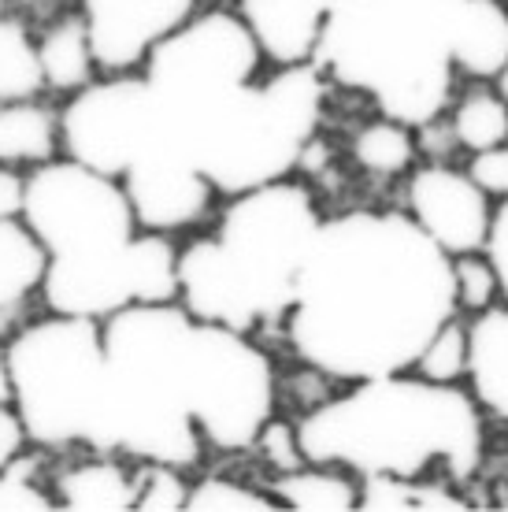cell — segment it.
Masks as SVG:
<instances>
[{
    "mask_svg": "<svg viewBox=\"0 0 508 512\" xmlns=\"http://www.w3.org/2000/svg\"><path fill=\"white\" fill-rule=\"evenodd\" d=\"M104 327L97 449L190 472L204 449L245 453L279 405L275 360L253 334L197 320L178 301L130 305Z\"/></svg>",
    "mask_w": 508,
    "mask_h": 512,
    "instance_id": "6da1fadb",
    "label": "cell"
},
{
    "mask_svg": "<svg viewBox=\"0 0 508 512\" xmlns=\"http://www.w3.org/2000/svg\"><path fill=\"white\" fill-rule=\"evenodd\" d=\"M449 316L453 256L405 208H349L319 223L282 331L308 372L360 383L408 372Z\"/></svg>",
    "mask_w": 508,
    "mask_h": 512,
    "instance_id": "7a4b0ae2",
    "label": "cell"
},
{
    "mask_svg": "<svg viewBox=\"0 0 508 512\" xmlns=\"http://www.w3.org/2000/svg\"><path fill=\"white\" fill-rule=\"evenodd\" d=\"M23 219L49 253L41 282L49 312L104 323L130 305L178 301V242L141 231L112 175L56 156L26 171Z\"/></svg>",
    "mask_w": 508,
    "mask_h": 512,
    "instance_id": "3957f363",
    "label": "cell"
},
{
    "mask_svg": "<svg viewBox=\"0 0 508 512\" xmlns=\"http://www.w3.org/2000/svg\"><path fill=\"white\" fill-rule=\"evenodd\" d=\"M312 464L353 475H445L468 487L486 464V416L468 386L431 383L412 372L349 383L297 420Z\"/></svg>",
    "mask_w": 508,
    "mask_h": 512,
    "instance_id": "277c9868",
    "label": "cell"
},
{
    "mask_svg": "<svg viewBox=\"0 0 508 512\" xmlns=\"http://www.w3.org/2000/svg\"><path fill=\"white\" fill-rule=\"evenodd\" d=\"M208 223L178 249V305L242 334L286 320L323 223L316 190L293 175L264 182L223 197Z\"/></svg>",
    "mask_w": 508,
    "mask_h": 512,
    "instance_id": "5b68a950",
    "label": "cell"
},
{
    "mask_svg": "<svg viewBox=\"0 0 508 512\" xmlns=\"http://www.w3.org/2000/svg\"><path fill=\"white\" fill-rule=\"evenodd\" d=\"M327 90L331 82L316 64H297L267 67L253 82L186 108L156 104L167 141L223 201L264 182L290 179L319 134Z\"/></svg>",
    "mask_w": 508,
    "mask_h": 512,
    "instance_id": "8992f818",
    "label": "cell"
},
{
    "mask_svg": "<svg viewBox=\"0 0 508 512\" xmlns=\"http://www.w3.org/2000/svg\"><path fill=\"white\" fill-rule=\"evenodd\" d=\"M460 0H334L316 67L364 93L379 116L423 127L445 116L457 90L453 19Z\"/></svg>",
    "mask_w": 508,
    "mask_h": 512,
    "instance_id": "52a82bcc",
    "label": "cell"
},
{
    "mask_svg": "<svg viewBox=\"0 0 508 512\" xmlns=\"http://www.w3.org/2000/svg\"><path fill=\"white\" fill-rule=\"evenodd\" d=\"M12 409L30 446L97 449L104 409V327L49 312L26 320L0 349Z\"/></svg>",
    "mask_w": 508,
    "mask_h": 512,
    "instance_id": "ba28073f",
    "label": "cell"
},
{
    "mask_svg": "<svg viewBox=\"0 0 508 512\" xmlns=\"http://www.w3.org/2000/svg\"><path fill=\"white\" fill-rule=\"evenodd\" d=\"M267 71L249 26L234 8H197L145 60L141 75L164 108L208 101Z\"/></svg>",
    "mask_w": 508,
    "mask_h": 512,
    "instance_id": "9c48e42d",
    "label": "cell"
},
{
    "mask_svg": "<svg viewBox=\"0 0 508 512\" xmlns=\"http://www.w3.org/2000/svg\"><path fill=\"white\" fill-rule=\"evenodd\" d=\"M164 134L156 93L141 71L97 75L60 104V149L78 164L119 179Z\"/></svg>",
    "mask_w": 508,
    "mask_h": 512,
    "instance_id": "30bf717a",
    "label": "cell"
},
{
    "mask_svg": "<svg viewBox=\"0 0 508 512\" xmlns=\"http://www.w3.org/2000/svg\"><path fill=\"white\" fill-rule=\"evenodd\" d=\"M119 186L127 193L141 231L171 234V238L204 227L219 208L216 186L178 153L167 134H160V141L149 145V153H141L119 175Z\"/></svg>",
    "mask_w": 508,
    "mask_h": 512,
    "instance_id": "8fae6325",
    "label": "cell"
},
{
    "mask_svg": "<svg viewBox=\"0 0 508 512\" xmlns=\"http://www.w3.org/2000/svg\"><path fill=\"white\" fill-rule=\"evenodd\" d=\"M405 212L442 253H483L494 201L464 167L449 160H420L405 175Z\"/></svg>",
    "mask_w": 508,
    "mask_h": 512,
    "instance_id": "7c38bea8",
    "label": "cell"
},
{
    "mask_svg": "<svg viewBox=\"0 0 508 512\" xmlns=\"http://www.w3.org/2000/svg\"><path fill=\"white\" fill-rule=\"evenodd\" d=\"M201 0H78L101 75H130L167 34H175Z\"/></svg>",
    "mask_w": 508,
    "mask_h": 512,
    "instance_id": "4fadbf2b",
    "label": "cell"
},
{
    "mask_svg": "<svg viewBox=\"0 0 508 512\" xmlns=\"http://www.w3.org/2000/svg\"><path fill=\"white\" fill-rule=\"evenodd\" d=\"M334 0H234L267 67L316 64Z\"/></svg>",
    "mask_w": 508,
    "mask_h": 512,
    "instance_id": "5bb4252c",
    "label": "cell"
},
{
    "mask_svg": "<svg viewBox=\"0 0 508 512\" xmlns=\"http://www.w3.org/2000/svg\"><path fill=\"white\" fill-rule=\"evenodd\" d=\"M56 509L134 512V461L108 449H82V457L52 472Z\"/></svg>",
    "mask_w": 508,
    "mask_h": 512,
    "instance_id": "9a60e30c",
    "label": "cell"
},
{
    "mask_svg": "<svg viewBox=\"0 0 508 512\" xmlns=\"http://www.w3.org/2000/svg\"><path fill=\"white\" fill-rule=\"evenodd\" d=\"M464 383L486 420L508 427V308L501 301L468 316Z\"/></svg>",
    "mask_w": 508,
    "mask_h": 512,
    "instance_id": "2e32d148",
    "label": "cell"
},
{
    "mask_svg": "<svg viewBox=\"0 0 508 512\" xmlns=\"http://www.w3.org/2000/svg\"><path fill=\"white\" fill-rule=\"evenodd\" d=\"M449 56L457 78L494 82L508 64V0H460Z\"/></svg>",
    "mask_w": 508,
    "mask_h": 512,
    "instance_id": "e0dca14e",
    "label": "cell"
},
{
    "mask_svg": "<svg viewBox=\"0 0 508 512\" xmlns=\"http://www.w3.org/2000/svg\"><path fill=\"white\" fill-rule=\"evenodd\" d=\"M56 156H64L56 104H49L45 97L0 101V164L34 171Z\"/></svg>",
    "mask_w": 508,
    "mask_h": 512,
    "instance_id": "ac0fdd59",
    "label": "cell"
},
{
    "mask_svg": "<svg viewBox=\"0 0 508 512\" xmlns=\"http://www.w3.org/2000/svg\"><path fill=\"white\" fill-rule=\"evenodd\" d=\"M38 60L45 75V93H60V97H71L101 75L86 23L78 12L56 15L45 30H38Z\"/></svg>",
    "mask_w": 508,
    "mask_h": 512,
    "instance_id": "d6986e66",
    "label": "cell"
},
{
    "mask_svg": "<svg viewBox=\"0 0 508 512\" xmlns=\"http://www.w3.org/2000/svg\"><path fill=\"white\" fill-rule=\"evenodd\" d=\"M267 494L290 512H356L360 505V475L338 464H301L293 472L271 475Z\"/></svg>",
    "mask_w": 508,
    "mask_h": 512,
    "instance_id": "ffe728a7",
    "label": "cell"
},
{
    "mask_svg": "<svg viewBox=\"0 0 508 512\" xmlns=\"http://www.w3.org/2000/svg\"><path fill=\"white\" fill-rule=\"evenodd\" d=\"M49 253L23 216L0 219V320L19 316L30 297L41 294Z\"/></svg>",
    "mask_w": 508,
    "mask_h": 512,
    "instance_id": "44dd1931",
    "label": "cell"
},
{
    "mask_svg": "<svg viewBox=\"0 0 508 512\" xmlns=\"http://www.w3.org/2000/svg\"><path fill=\"white\" fill-rule=\"evenodd\" d=\"M360 512H464L471 501L445 475H368L360 479Z\"/></svg>",
    "mask_w": 508,
    "mask_h": 512,
    "instance_id": "7402d4cb",
    "label": "cell"
},
{
    "mask_svg": "<svg viewBox=\"0 0 508 512\" xmlns=\"http://www.w3.org/2000/svg\"><path fill=\"white\" fill-rule=\"evenodd\" d=\"M445 123L464 153H483L508 141V108L494 82H464L460 90H453Z\"/></svg>",
    "mask_w": 508,
    "mask_h": 512,
    "instance_id": "603a6c76",
    "label": "cell"
},
{
    "mask_svg": "<svg viewBox=\"0 0 508 512\" xmlns=\"http://www.w3.org/2000/svg\"><path fill=\"white\" fill-rule=\"evenodd\" d=\"M420 160L416 127H408L401 119L375 116L360 123V130L353 134V164L371 179H405Z\"/></svg>",
    "mask_w": 508,
    "mask_h": 512,
    "instance_id": "cb8c5ba5",
    "label": "cell"
},
{
    "mask_svg": "<svg viewBox=\"0 0 508 512\" xmlns=\"http://www.w3.org/2000/svg\"><path fill=\"white\" fill-rule=\"evenodd\" d=\"M26 97H45L38 34L23 15L0 12V101H26Z\"/></svg>",
    "mask_w": 508,
    "mask_h": 512,
    "instance_id": "d4e9b609",
    "label": "cell"
},
{
    "mask_svg": "<svg viewBox=\"0 0 508 512\" xmlns=\"http://www.w3.org/2000/svg\"><path fill=\"white\" fill-rule=\"evenodd\" d=\"M0 512H56L49 449L26 442L0 464Z\"/></svg>",
    "mask_w": 508,
    "mask_h": 512,
    "instance_id": "484cf974",
    "label": "cell"
},
{
    "mask_svg": "<svg viewBox=\"0 0 508 512\" xmlns=\"http://www.w3.org/2000/svg\"><path fill=\"white\" fill-rule=\"evenodd\" d=\"M412 375L431 379V383H464L468 375V320L464 316H449L438 331L427 338L420 357L412 360Z\"/></svg>",
    "mask_w": 508,
    "mask_h": 512,
    "instance_id": "4316f807",
    "label": "cell"
},
{
    "mask_svg": "<svg viewBox=\"0 0 508 512\" xmlns=\"http://www.w3.org/2000/svg\"><path fill=\"white\" fill-rule=\"evenodd\" d=\"M279 509V501L271 498L264 487H253L234 475H201L190 483L186 512H271Z\"/></svg>",
    "mask_w": 508,
    "mask_h": 512,
    "instance_id": "83f0119b",
    "label": "cell"
},
{
    "mask_svg": "<svg viewBox=\"0 0 508 512\" xmlns=\"http://www.w3.org/2000/svg\"><path fill=\"white\" fill-rule=\"evenodd\" d=\"M190 479L175 464H134V512H186Z\"/></svg>",
    "mask_w": 508,
    "mask_h": 512,
    "instance_id": "f1b7e54d",
    "label": "cell"
},
{
    "mask_svg": "<svg viewBox=\"0 0 508 512\" xmlns=\"http://www.w3.org/2000/svg\"><path fill=\"white\" fill-rule=\"evenodd\" d=\"M453 294H457L460 316H475V312L501 301L494 264L486 260V253L453 256Z\"/></svg>",
    "mask_w": 508,
    "mask_h": 512,
    "instance_id": "f546056e",
    "label": "cell"
},
{
    "mask_svg": "<svg viewBox=\"0 0 508 512\" xmlns=\"http://www.w3.org/2000/svg\"><path fill=\"white\" fill-rule=\"evenodd\" d=\"M253 449H260V457H264V464L271 468V475L293 472V468L308 464L301 435H297V423L279 420V416H271V420L264 423V431L256 435Z\"/></svg>",
    "mask_w": 508,
    "mask_h": 512,
    "instance_id": "4dcf8cb0",
    "label": "cell"
},
{
    "mask_svg": "<svg viewBox=\"0 0 508 512\" xmlns=\"http://www.w3.org/2000/svg\"><path fill=\"white\" fill-rule=\"evenodd\" d=\"M471 182L490 197V201H508V141L494 145V149H483V153H468Z\"/></svg>",
    "mask_w": 508,
    "mask_h": 512,
    "instance_id": "1f68e13d",
    "label": "cell"
},
{
    "mask_svg": "<svg viewBox=\"0 0 508 512\" xmlns=\"http://www.w3.org/2000/svg\"><path fill=\"white\" fill-rule=\"evenodd\" d=\"M483 253H486V260L494 264L497 294H501V305L508 308V201H497V205H494V216H490V231H486Z\"/></svg>",
    "mask_w": 508,
    "mask_h": 512,
    "instance_id": "d6a6232c",
    "label": "cell"
},
{
    "mask_svg": "<svg viewBox=\"0 0 508 512\" xmlns=\"http://www.w3.org/2000/svg\"><path fill=\"white\" fill-rule=\"evenodd\" d=\"M26 446L23 423L12 409V390H8V375H4V360H0V464L15 457Z\"/></svg>",
    "mask_w": 508,
    "mask_h": 512,
    "instance_id": "836d02e7",
    "label": "cell"
},
{
    "mask_svg": "<svg viewBox=\"0 0 508 512\" xmlns=\"http://www.w3.org/2000/svg\"><path fill=\"white\" fill-rule=\"evenodd\" d=\"M26 201V171L0 164V219L23 216Z\"/></svg>",
    "mask_w": 508,
    "mask_h": 512,
    "instance_id": "e575fe53",
    "label": "cell"
},
{
    "mask_svg": "<svg viewBox=\"0 0 508 512\" xmlns=\"http://www.w3.org/2000/svg\"><path fill=\"white\" fill-rule=\"evenodd\" d=\"M494 86H497V93H501V101H505V108H508V64L501 67V75L494 78Z\"/></svg>",
    "mask_w": 508,
    "mask_h": 512,
    "instance_id": "d590c367",
    "label": "cell"
}]
</instances>
